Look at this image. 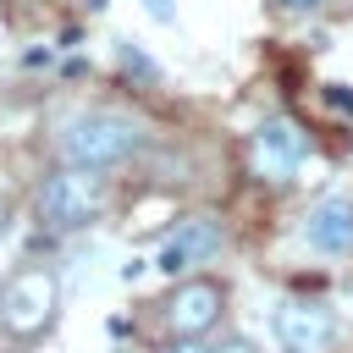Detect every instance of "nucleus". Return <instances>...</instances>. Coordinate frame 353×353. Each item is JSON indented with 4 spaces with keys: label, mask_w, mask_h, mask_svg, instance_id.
<instances>
[{
    "label": "nucleus",
    "mask_w": 353,
    "mask_h": 353,
    "mask_svg": "<svg viewBox=\"0 0 353 353\" xmlns=\"http://www.w3.org/2000/svg\"><path fill=\"white\" fill-rule=\"evenodd\" d=\"M215 353H259V342H254V336H226Z\"/></svg>",
    "instance_id": "15"
},
{
    "label": "nucleus",
    "mask_w": 353,
    "mask_h": 353,
    "mask_svg": "<svg viewBox=\"0 0 353 353\" xmlns=\"http://www.w3.org/2000/svg\"><path fill=\"white\" fill-rule=\"evenodd\" d=\"M221 248H226L221 215H188V221H176V232L154 248V270L176 281V276H193L199 265H215Z\"/></svg>",
    "instance_id": "6"
},
{
    "label": "nucleus",
    "mask_w": 353,
    "mask_h": 353,
    "mask_svg": "<svg viewBox=\"0 0 353 353\" xmlns=\"http://www.w3.org/2000/svg\"><path fill=\"white\" fill-rule=\"evenodd\" d=\"M276 6H281L287 17H314V11L325 6V0H276Z\"/></svg>",
    "instance_id": "13"
},
{
    "label": "nucleus",
    "mask_w": 353,
    "mask_h": 353,
    "mask_svg": "<svg viewBox=\"0 0 353 353\" xmlns=\"http://www.w3.org/2000/svg\"><path fill=\"white\" fill-rule=\"evenodd\" d=\"M160 353H215V347H210L204 336H171V342H165Z\"/></svg>",
    "instance_id": "11"
},
{
    "label": "nucleus",
    "mask_w": 353,
    "mask_h": 353,
    "mask_svg": "<svg viewBox=\"0 0 353 353\" xmlns=\"http://www.w3.org/2000/svg\"><path fill=\"white\" fill-rule=\"evenodd\" d=\"M320 99H325V110L353 116V88H347V83H325V88H320Z\"/></svg>",
    "instance_id": "10"
},
{
    "label": "nucleus",
    "mask_w": 353,
    "mask_h": 353,
    "mask_svg": "<svg viewBox=\"0 0 353 353\" xmlns=\"http://www.w3.org/2000/svg\"><path fill=\"white\" fill-rule=\"evenodd\" d=\"M221 320H226V281L221 276H204V270L176 276L160 292V303H154L160 336H210Z\"/></svg>",
    "instance_id": "5"
},
{
    "label": "nucleus",
    "mask_w": 353,
    "mask_h": 353,
    "mask_svg": "<svg viewBox=\"0 0 353 353\" xmlns=\"http://www.w3.org/2000/svg\"><path fill=\"white\" fill-rule=\"evenodd\" d=\"M105 171H88V165H66V160H55L39 182H33V199H28V210H33V221H39V232H83V226H94L99 215H105Z\"/></svg>",
    "instance_id": "2"
},
{
    "label": "nucleus",
    "mask_w": 353,
    "mask_h": 353,
    "mask_svg": "<svg viewBox=\"0 0 353 353\" xmlns=\"http://www.w3.org/2000/svg\"><path fill=\"white\" fill-rule=\"evenodd\" d=\"M298 237H303L309 254H320V259H353V199H347V193H320V199L303 210Z\"/></svg>",
    "instance_id": "7"
},
{
    "label": "nucleus",
    "mask_w": 353,
    "mask_h": 353,
    "mask_svg": "<svg viewBox=\"0 0 353 353\" xmlns=\"http://www.w3.org/2000/svg\"><path fill=\"white\" fill-rule=\"evenodd\" d=\"M61 320V276L50 265H17L0 281V336L17 347H33Z\"/></svg>",
    "instance_id": "3"
},
{
    "label": "nucleus",
    "mask_w": 353,
    "mask_h": 353,
    "mask_svg": "<svg viewBox=\"0 0 353 353\" xmlns=\"http://www.w3.org/2000/svg\"><path fill=\"white\" fill-rule=\"evenodd\" d=\"M143 11H149L154 22H176V0H143Z\"/></svg>",
    "instance_id": "12"
},
{
    "label": "nucleus",
    "mask_w": 353,
    "mask_h": 353,
    "mask_svg": "<svg viewBox=\"0 0 353 353\" xmlns=\"http://www.w3.org/2000/svg\"><path fill=\"white\" fill-rule=\"evenodd\" d=\"M309 127L298 116H265L248 143H243V171L259 182V188H292L298 171L309 165Z\"/></svg>",
    "instance_id": "4"
},
{
    "label": "nucleus",
    "mask_w": 353,
    "mask_h": 353,
    "mask_svg": "<svg viewBox=\"0 0 353 353\" xmlns=\"http://www.w3.org/2000/svg\"><path fill=\"white\" fill-rule=\"evenodd\" d=\"M11 215H17V199H11V193H0V243L11 237Z\"/></svg>",
    "instance_id": "14"
},
{
    "label": "nucleus",
    "mask_w": 353,
    "mask_h": 353,
    "mask_svg": "<svg viewBox=\"0 0 353 353\" xmlns=\"http://www.w3.org/2000/svg\"><path fill=\"white\" fill-rule=\"evenodd\" d=\"M110 55H116V66H121L138 88H160V66H154V61H149L132 39H116V50H110Z\"/></svg>",
    "instance_id": "9"
},
{
    "label": "nucleus",
    "mask_w": 353,
    "mask_h": 353,
    "mask_svg": "<svg viewBox=\"0 0 353 353\" xmlns=\"http://www.w3.org/2000/svg\"><path fill=\"white\" fill-rule=\"evenodd\" d=\"M154 127L149 116L127 110V105H72L50 121V149L66 165H88V171H127L149 154Z\"/></svg>",
    "instance_id": "1"
},
{
    "label": "nucleus",
    "mask_w": 353,
    "mask_h": 353,
    "mask_svg": "<svg viewBox=\"0 0 353 353\" xmlns=\"http://www.w3.org/2000/svg\"><path fill=\"white\" fill-rule=\"evenodd\" d=\"M270 331L281 342V353H314L325 336H336V325L314 309V303H281L270 314Z\"/></svg>",
    "instance_id": "8"
}]
</instances>
